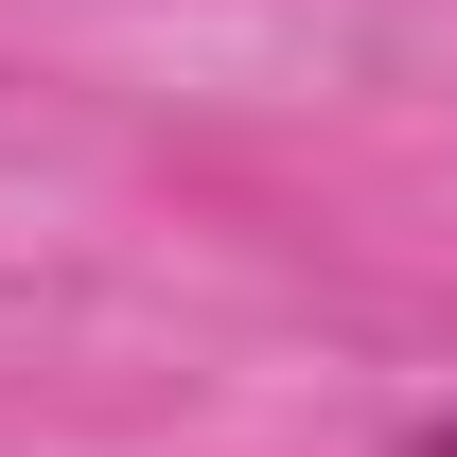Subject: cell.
I'll list each match as a JSON object with an SVG mask.
<instances>
[{
  "label": "cell",
  "instance_id": "1",
  "mask_svg": "<svg viewBox=\"0 0 457 457\" xmlns=\"http://www.w3.org/2000/svg\"><path fill=\"white\" fill-rule=\"evenodd\" d=\"M422 457H457V422H422Z\"/></svg>",
  "mask_w": 457,
  "mask_h": 457
}]
</instances>
